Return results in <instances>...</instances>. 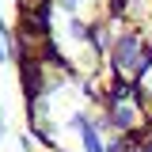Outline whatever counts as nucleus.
Segmentation results:
<instances>
[{
    "label": "nucleus",
    "instance_id": "nucleus-1",
    "mask_svg": "<svg viewBox=\"0 0 152 152\" xmlns=\"http://www.w3.org/2000/svg\"><path fill=\"white\" fill-rule=\"evenodd\" d=\"M27 148L152 152V0H0Z\"/></svg>",
    "mask_w": 152,
    "mask_h": 152
}]
</instances>
